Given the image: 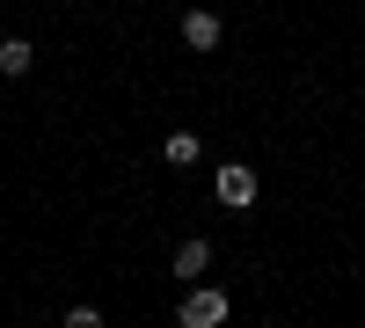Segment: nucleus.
<instances>
[{"label":"nucleus","instance_id":"1","mask_svg":"<svg viewBox=\"0 0 365 328\" xmlns=\"http://www.w3.org/2000/svg\"><path fill=\"white\" fill-rule=\"evenodd\" d=\"M234 307H227V292H212V285H190V292H182V307H175V321L182 328H220Z\"/></svg>","mask_w":365,"mask_h":328},{"label":"nucleus","instance_id":"2","mask_svg":"<svg viewBox=\"0 0 365 328\" xmlns=\"http://www.w3.org/2000/svg\"><path fill=\"white\" fill-rule=\"evenodd\" d=\"M212 183H220V204H234V212H241V204H256V168H249V161H227Z\"/></svg>","mask_w":365,"mask_h":328},{"label":"nucleus","instance_id":"3","mask_svg":"<svg viewBox=\"0 0 365 328\" xmlns=\"http://www.w3.org/2000/svg\"><path fill=\"white\" fill-rule=\"evenodd\" d=\"M220 37H227V22L212 15V8H190V15H182V44H190V51H220Z\"/></svg>","mask_w":365,"mask_h":328},{"label":"nucleus","instance_id":"4","mask_svg":"<svg viewBox=\"0 0 365 328\" xmlns=\"http://www.w3.org/2000/svg\"><path fill=\"white\" fill-rule=\"evenodd\" d=\"M161 161H168V168H197V161H205V139H197V132H168V139H161Z\"/></svg>","mask_w":365,"mask_h":328},{"label":"nucleus","instance_id":"5","mask_svg":"<svg viewBox=\"0 0 365 328\" xmlns=\"http://www.w3.org/2000/svg\"><path fill=\"white\" fill-rule=\"evenodd\" d=\"M29 66H37V44H29V37H0V73L22 80Z\"/></svg>","mask_w":365,"mask_h":328},{"label":"nucleus","instance_id":"6","mask_svg":"<svg viewBox=\"0 0 365 328\" xmlns=\"http://www.w3.org/2000/svg\"><path fill=\"white\" fill-rule=\"evenodd\" d=\"M212 270V241H182L175 248V277H205Z\"/></svg>","mask_w":365,"mask_h":328}]
</instances>
